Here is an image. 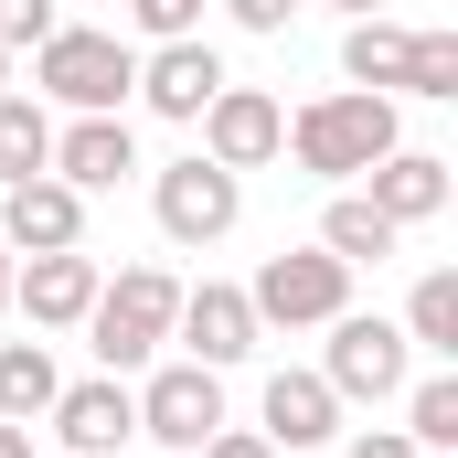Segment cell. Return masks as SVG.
I'll return each instance as SVG.
<instances>
[{"mask_svg": "<svg viewBox=\"0 0 458 458\" xmlns=\"http://www.w3.org/2000/svg\"><path fill=\"white\" fill-rule=\"evenodd\" d=\"M128 86H139V43H128V32L54 21V32L32 43V97H54V107H75V117H117Z\"/></svg>", "mask_w": 458, "mask_h": 458, "instance_id": "cell-1", "label": "cell"}, {"mask_svg": "<svg viewBox=\"0 0 458 458\" xmlns=\"http://www.w3.org/2000/svg\"><path fill=\"white\" fill-rule=\"evenodd\" d=\"M405 128H394V97H373V86H342V97H310V107L288 117V160L299 171H320V182H362L384 149H394Z\"/></svg>", "mask_w": 458, "mask_h": 458, "instance_id": "cell-2", "label": "cell"}, {"mask_svg": "<svg viewBox=\"0 0 458 458\" xmlns=\"http://www.w3.org/2000/svg\"><path fill=\"white\" fill-rule=\"evenodd\" d=\"M171 310H182V277L171 267H117V277H97V310L75 331H86V352L107 373H139V362H160V342H171Z\"/></svg>", "mask_w": 458, "mask_h": 458, "instance_id": "cell-3", "label": "cell"}, {"mask_svg": "<svg viewBox=\"0 0 458 458\" xmlns=\"http://www.w3.org/2000/svg\"><path fill=\"white\" fill-rule=\"evenodd\" d=\"M320 331H331V362H320V384H331L342 405H394V394L416 384V342H405V320L342 310V320H320Z\"/></svg>", "mask_w": 458, "mask_h": 458, "instance_id": "cell-4", "label": "cell"}, {"mask_svg": "<svg viewBox=\"0 0 458 458\" xmlns=\"http://www.w3.org/2000/svg\"><path fill=\"white\" fill-rule=\"evenodd\" d=\"M245 310H256V331H320V320H342V310H352V267H342V256H320V245H288V256L256 267Z\"/></svg>", "mask_w": 458, "mask_h": 458, "instance_id": "cell-5", "label": "cell"}, {"mask_svg": "<svg viewBox=\"0 0 458 458\" xmlns=\"http://www.w3.org/2000/svg\"><path fill=\"white\" fill-rule=\"evenodd\" d=\"M149 214H160V234L171 245H225L234 225H245V171H225V160H171V171H149Z\"/></svg>", "mask_w": 458, "mask_h": 458, "instance_id": "cell-6", "label": "cell"}, {"mask_svg": "<svg viewBox=\"0 0 458 458\" xmlns=\"http://www.w3.org/2000/svg\"><path fill=\"white\" fill-rule=\"evenodd\" d=\"M225 427V373H203V362H160L149 384H139V437L149 448H203Z\"/></svg>", "mask_w": 458, "mask_h": 458, "instance_id": "cell-7", "label": "cell"}, {"mask_svg": "<svg viewBox=\"0 0 458 458\" xmlns=\"http://www.w3.org/2000/svg\"><path fill=\"white\" fill-rule=\"evenodd\" d=\"M192 128H203V160H225V171H267V160H277V139H288V107H277V97H267V86H214V107L192 117Z\"/></svg>", "mask_w": 458, "mask_h": 458, "instance_id": "cell-8", "label": "cell"}, {"mask_svg": "<svg viewBox=\"0 0 458 458\" xmlns=\"http://www.w3.org/2000/svg\"><path fill=\"white\" fill-rule=\"evenodd\" d=\"M11 310L32 331H75L97 310V256L86 245H54V256H11Z\"/></svg>", "mask_w": 458, "mask_h": 458, "instance_id": "cell-9", "label": "cell"}, {"mask_svg": "<svg viewBox=\"0 0 458 458\" xmlns=\"http://www.w3.org/2000/svg\"><path fill=\"white\" fill-rule=\"evenodd\" d=\"M171 342H182V362H203V373H234V362L256 352V310H245V288H225V277L182 288V310H171Z\"/></svg>", "mask_w": 458, "mask_h": 458, "instance_id": "cell-10", "label": "cell"}, {"mask_svg": "<svg viewBox=\"0 0 458 458\" xmlns=\"http://www.w3.org/2000/svg\"><path fill=\"white\" fill-rule=\"evenodd\" d=\"M214 86H225V54H214V43L192 32V43H149V54H139V86H128V97H139L149 117H171V128H192V117L214 107Z\"/></svg>", "mask_w": 458, "mask_h": 458, "instance_id": "cell-11", "label": "cell"}, {"mask_svg": "<svg viewBox=\"0 0 458 458\" xmlns=\"http://www.w3.org/2000/svg\"><path fill=\"white\" fill-rule=\"evenodd\" d=\"M0 245H11V256H54V245H86V192H75V182H54V171L11 182V192H0Z\"/></svg>", "mask_w": 458, "mask_h": 458, "instance_id": "cell-12", "label": "cell"}, {"mask_svg": "<svg viewBox=\"0 0 458 458\" xmlns=\"http://www.w3.org/2000/svg\"><path fill=\"white\" fill-rule=\"evenodd\" d=\"M43 427L64 437V458H117L128 437H139V394H128L117 373H97V384H64Z\"/></svg>", "mask_w": 458, "mask_h": 458, "instance_id": "cell-13", "label": "cell"}, {"mask_svg": "<svg viewBox=\"0 0 458 458\" xmlns=\"http://www.w3.org/2000/svg\"><path fill=\"white\" fill-rule=\"evenodd\" d=\"M448 160H437V149H405V139H394V149H384V160H373V171H362V203H373V214H384V225H437V214H448Z\"/></svg>", "mask_w": 458, "mask_h": 458, "instance_id": "cell-14", "label": "cell"}, {"mask_svg": "<svg viewBox=\"0 0 458 458\" xmlns=\"http://www.w3.org/2000/svg\"><path fill=\"white\" fill-rule=\"evenodd\" d=\"M256 437L267 448H331L342 437V394L320 384V373H267V394H256Z\"/></svg>", "mask_w": 458, "mask_h": 458, "instance_id": "cell-15", "label": "cell"}, {"mask_svg": "<svg viewBox=\"0 0 458 458\" xmlns=\"http://www.w3.org/2000/svg\"><path fill=\"white\" fill-rule=\"evenodd\" d=\"M128 171H139V128H128V117H75V128H54V182L117 192Z\"/></svg>", "mask_w": 458, "mask_h": 458, "instance_id": "cell-16", "label": "cell"}, {"mask_svg": "<svg viewBox=\"0 0 458 458\" xmlns=\"http://www.w3.org/2000/svg\"><path fill=\"white\" fill-rule=\"evenodd\" d=\"M405 54H416V32H405L394 11L352 21V32H342V86H373V97H405Z\"/></svg>", "mask_w": 458, "mask_h": 458, "instance_id": "cell-17", "label": "cell"}, {"mask_svg": "<svg viewBox=\"0 0 458 458\" xmlns=\"http://www.w3.org/2000/svg\"><path fill=\"white\" fill-rule=\"evenodd\" d=\"M54 394H64L54 352H43V342H0V427H32V416H54Z\"/></svg>", "mask_w": 458, "mask_h": 458, "instance_id": "cell-18", "label": "cell"}, {"mask_svg": "<svg viewBox=\"0 0 458 458\" xmlns=\"http://www.w3.org/2000/svg\"><path fill=\"white\" fill-rule=\"evenodd\" d=\"M32 171H54V107L11 86V97H0V192L32 182Z\"/></svg>", "mask_w": 458, "mask_h": 458, "instance_id": "cell-19", "label": "cell"}, {"mask_svg": "<svg viewBox=\"0 0 458 458\" xmlns=\"http://www.w3.org/2000/svg\"><path fill=\"white\" fill-rule=\"evenodd\" d=\"M394 245H405V225H384L362 192H342V203L320 214V256H342V267H384Z\"/></svg>", "mask_w": 458, "mask_h": 458, "instance_id": "cell-20", "label": "cell"}, {"mask_svg": "<svg viewBox=\"0 0 458 458\" xmlns=\"http://www.w3.org/2000/svg\"><path fill=\"white\" fill-rule=\"evenodd\" d=\"M405 437H416L427 458L458 448V362H437V373H416V384H405Z\"/></svg>", "mask_w": 458, "mask_h": 458, "instance_id": "cell-21", "label": "cell"}, {"mask_svg": "<svg viewBox=\"0 0 458 458\" xmlns=\"http://www.w3.org/2000/svg\"><path fill=\"white\" fill-rule=\"evenodd\" d=\"M405 342L437 352V362H458V267H427V277H416V299H405Z\"/></svg>", "mask_w": 458, "mask_h": 458, "instance_id": "cell-22", "label": "cell"}, {"mask_svg": "<svg viewBox=\"0 0 458 458\" xmlns=\"http://www.w3.org/2000/svg\"><path fill=\"white\" fill-rule=\"evenodd\" d=\"M405 97H427V107L458 97V32H416V54H405Z\"/></svg>", "mask_w": 458, "mask_h": 458, "instance_id": "cell-23", "label": "cell"}, {"mask_svg": "<svg viewBox=\"0 0 458 458\" xmlns=\"http://www.w3.org/2000/svg\"><path fill=\"white\" fill-rule=\"evenodd\" d=\"M128 21H139V43H192L203 32V0H117Z\"/></svg>", "mask_w": 458, "mask_h": 458, "instance_id": "cell-24", "label": "cell"}, {"mask_svg": "<svg viewBox=\"0 0 458 458\" xmlns=\"http://www.w3.org/2000/svg\"><path fill=\"white\" fill-rule=\"evenodd\" d=\"M54 21H64L54 0H0V54H32V43H43Z\"/></svg>", "mask_w": 458, "mask_h": 458, "instance_id": "cell-25", "label": "cell"}, {"mask_svg": "<svg viewBox=\"0 0 458 458\" xmlns=\"http://www.w3.org/2000/svg\"><path fill=\"white\" fill-rule=\"evenodd\" d=\"M225 11H234V32H288L310 0H225Z\"/></svg>", "mask_w": 458, "mask_h": 458, "instance_id": "cell-26", "label": "cell"}, {"mask_svg": "<svg viewBox=\"0 0 458 458\" xmlns=\"http://www.w3.org/2000/svg\"><path fill=\"white\" fill-rule=\"evenodd\" d=\"M342 458H427L405 427H362V437H342Z\"/></svg>", "mask_w": 458, "mask_h": 458, "instance_id": "cell-27", "label": "cell"}, {"mask_svg": "<svg viewBox=\"0 0 458 458\" xmlns=\"http://www.w3.org/2000/svg\"><path fill=\"white\" fill-rule=\"evenodd\" d=\"M192 458H277V448H267L256 427H234V416H225V427H214V437H203V448H192Z\"/></svg>", "mask_w": 458, "mask_h": 458, "instance_id": "cell-28", "label": "cell"}, {"mask_svg": "<svg viewBox=\"0 0 458 458\" xmlns=\"http://www.w3.org/2000/svg\"><path fill=\"white\" fill-rule=\"evenodd\" d=\"M320 11H342V21H373V11H394V0H320Z\"/></svg>", "mask_w": 458, "mask_h": 458, "instance_id": "cell-29", "label": "cell"}, {"mask_svg": "<svg viewBox=\"0 0 458 458\" xmlns=\"http://www.w3.org/2000/svg\"><path fill=\"white\" fill-rule=\"evenodd\" d=\"M0 458H32V427H0Z\"/></svg>", "mask_w": 458, "mask_h": 458, "instance_id": "cell-30", "label": "cell"}, {"mask_svg": "<svg viewBox=\"0 0 458 458\" xmlns=\"http://www.w3.org/2000/svg\"><path fill=\"white\" fill-rule=\"evenodd\" d=\"M0 310H11V245H0Z\"/></svg>", "mask_w": 458, "mask_h": 458, "instance_id": "cell-31", "label": "cell"}, {"mask_svg": "<svg viewBox=\"0 0 458 458\" xmlns=\"http://www.w3.org/2000/svg\"><path fill=\"white\" fill-rule=\"evenodd\" d=\"M0 97H11V54H0Z\"/></svg>", "mask_w": 458, "mask_h": 458, "instance_id": "cell-32", "label": "cell"}, {"mask_svg": "<svg viewBox=\"0 0 458 458\" xmlns=\"http://www.w3.org/2000/svg\"><path fill=\"white\" fill-rule=\"evenodd\" d=\"M54 458H64V448H54Z\"/></svg>", "mask_w": 458, "mask_h": 458, "instance_id": "cell-33", "label": "cell"}]
</instances>
